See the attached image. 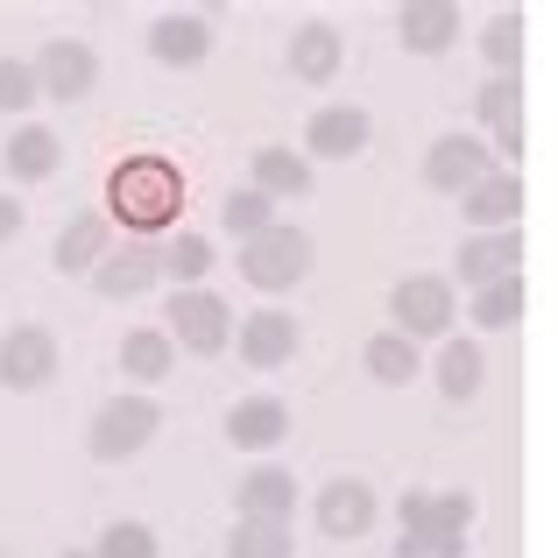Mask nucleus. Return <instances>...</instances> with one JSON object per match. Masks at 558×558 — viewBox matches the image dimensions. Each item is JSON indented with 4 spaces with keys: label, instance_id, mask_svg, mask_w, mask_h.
I'll return each mask as SVG.
<instances>
[{
    "label": "nucleus",
    "instance_id": "nucleus-1",
    "mask_svg": "<svg viewBox=\"0 0 558 558\" xmlns=\"http://www.w3.org/2000/svg\"><path fill=\"white\" fill-rule=\"evenodd\" d=\"M178 213H184V170L163 149L121 156L107 170V227L121 219L135 241H149V233H178Z\"/></svg>",
    "mask_w": 558,
    "mask_h": 558
},
{
    "label": "nucleus",
    "instance_id": "nucleus-2",
    "mask_svg": "<svg viewBox=\"0 0 558 558\" xmlns=\"http://www.w3.org/2000/svg\"><path fill=\"white\" fill-rule=\"evenodd\" d=\"M156 432H163V403L142 396V389H121V396H107V403L93 410V424H85V460L121 466V460H135V452H149Z\"/></svg>",
    "mask_w": 558,
    "mask_h": 558
},
{
    "label": "nucleus",
    "instance_id": "nucleus-3",
    "mask_svg": "<svg viewBox=\"0 0 558 558\" xmlns=\"http://www.w3.org/2000/svg\"><path fill=\"white\" fill-rule=\"evenodd\" d=\"M163 340L178 347L191 361H213L233 347V304L219 298V290H170L163 298Z\"/></svg>",
    "mask_w": 558,
    "mask_h": 558
},
{
    "label": "nucleus",
    "instance_id": "nucleus-4",
    "mask_svg": "<svg viewBox=\"0 0 558 558\" xmlns=\"http://www.w3.org/2000/svg\"><path fill=\"white\" fill-rule=\"evenodd\" d=\"M318 262V241L304 227H290V219H276L269 233H255V241H241V276L255 290H269V298H283V290H298L304 276H312Z\"/></svg>",
    "mask_w": 558,
    "mask_h": 558
},
{
    "label": "nucleus",
    "instance_id": "nucleus-5",
    "mask_svg": "<svg viewBox=\"0 0 558 558\" xmlns=\"http://www.w3.org/2000/svg\"><path fill=\"white\" fill-rule=\"evenodd\" d=\"M389 318H396L389 332H403L410 347H424V340H452V318H460V290H452V276L417 269V276H403V283L389 290Z\"/></svg>",
    "mask_w": 558,
    "mask_h": 558
},
{
    "label": "nucleus",
    "instance_id": "nucleus-6",
    "mask_svg": "<svg viewBox=\"0 0 558 558\" xmlns=\"http://www.w3.org/2000/svg\"><path fill=\"white\" fill-rule=\"evenodd\" d=\"M474 135L488 142V156L523 163L531 156V85L523 78H488L474 93Z\"/></svg>",
    "mask_w": 558,
    "mask_h": 558
},
{
    "label": "nucleus",
    "instance_id": "nucleus-7",
    "mask_svg": "<svg viewBox=\"0 0 558 558\" xmlns=\"http://www.w3.org/2000/svg\"><path fill=\"white\" fill-rule=\"evenodd\" d=\"M403 537H432V545H466V531L481 523V502L466 488H403L396 502Z\"/></svg>",
    "mask_w": 558,
    "mask_h": 558
},
{
    "label": "nucleus",
    "instance_id": "nucleus-8",
    "mask_svg": "<svg viewBox=\"0 0 558 558\" xmlns=\"http://www.w3.org/2000/svg\"><path fill=\"white\" fill-rule=\"evenodd\" d=\"M57 368H64V347H57L50 326L14 318V326L0 332V389L36 396V389H50V381H57Z\"/></svg>",
    "mask_w": 558,
    "mask_h": 558
},
{
    "label": "nucleus",
    "instance_id": "nucleus-9",
    "mask_svg": "<svg viewBox=\"0 0 558 558\" xmlns=\"http://www.w3.org/2000/svg\"><path fill=\"white\" fill-rule=\"evenodd\" d=\"M28 71H36V93L57 99V107H78V99L99 93V50L85 36H50L28 57Z\"/></svg>",
    "mask_w": 558,
    "mask_h": 558
},
{
    "label": "nucleus",
    "instance_id": "nucleus-10",
    "mask_svg": "<svg viewBox=\"0 0 558 558\" xmlns=\"http://www.w3.org/2000/svg\"><path fill=\"white\" fill-rule=\"evenodd\" d=\"M312 523L332 545H361L381 523V495L361 474H332V481H318V495H312Z\"/></svg>",
    "mask_w": 558,
    "mask_h": 558
},
{
    "label": "nucleus",
    "instance_id": "nucleus-11",
    "mask_svg": "<svg viewBox=\"0 0 558 558\" xmlns=\"http://www.w3.org/2000/svg\"><path fill=\"white\" fill-rule=\"evenodd\" d=\"M495 170V156H488V142L474 135V128H446V135L424 149V163H417V178L424 191H438V198H466L481 178Z\"/></svg>",
    "mask_w": 558,
    "mask_h": 558
},
{
    "label": "nucleus",
    "instance_id": "nucleus-12",
    "mask_svg": "<svg viewBox=\"0 0 558 558\" xmlns=\"http://www.w3.org/2000/svg\"><path fill=\"white\" fill-rule=\"evenodd\" d=\"M375 142V121H368V107H354V99H326V107L304 121V163H354L361 149Z\"/></svg>",
    "mask_w": 558,
    "mask_h": 558
},
{
    "label": "nucleus",
    "instance_id": "nucleus-13",
    "mask_svg": "<svg viewBox=\"0 0 558 558\" xmlns=\"http://www.w3.org/2000/svg\"><path fill=\"white\" fill-rule=\"evenodd\" d=\"M523 262H531V241H523V227L509 233H466L460 255H452V290H488L502 283V276H523Z\"/></svg>",
    "mask_w": 558,
    "mask_h": 558
},
{
    "label": "nucleus",
    "instance_id": "nucleus-14",
    "mask_svg": "<svg viewBox=\"0 0 558 558\" xmlns=\"http://www.w3.org/2000/svg\"><path fill=\"white\" fill-rule=\"evenodd\" d=\"M241 361L247 368H262V375H276V368H290L298 361V347H304V326H298V312H283V304H262V312H247L241 318Z\"/></svg>",
    "mask_w": 558,
    "mask_h": 558
},
{
    "label": "nucleus",
    "instance_id": "nucleus-15",
    "mask_svg": "<svg viewBox=\"0 0 558 558\" xmlns=\"http://www.w3.org/2000/svg\"><path fill=\"white\" fill-rule=\"evenodd\" d=\"M156 283H163V269H156V247L149 241L107 247L99 269H93V298H107V304H135V298H149Z\"/></svg>",
    "mask_w": 558,
    "mask_h": 558
},
{
    "label": "nucleus",
    "instance_id": "nucleus-16",
    "mask_svg": "<svg viewBox=\"0 0 558 558\" xmlns=\"http://www.w3.org/2000/svg\"><path fill=\"white\" fill-rule=\"evenodd\" d=\"M523 205H531L523 170H488V178L460 198V213H466V227H474V233H509L523 219Z\"/></svg>",
    "mask_w": 558,
    "mask_h": 558
},
{
    "label": "nucleus",
    "instance_id": "nucleus-17",
    "mask_svg": "<svg viewBox=\"0 0 558 558\" xmlns=\"http://www.w3.org/2000/svg\"><path fill=\"white\" fill-rule=\"evenodd\" d=\"M233 517H247V523H290V517H298V474L276 466V460L247 466L241 488H233Z\"/></svg>",
    "mask_w": 558,
    "mask_h": 558
},
{
    "label": "nucleus",
    "instance_id": "nucleus-18",
    "mask_svg": "<svg viewBox=\"0 0 558 558\" xmlns=\"http://www.w3.org/2000/svg\"><path fill=\"white\" fill-rule=\"evenodd\" d=\"M466 14L452 8V0H403L396 8V43H403L410 57H446L452 43H460Z\"/></svg>",
    "mask_w": 558,
    "mask_h": 558
},
{
    "label": "nucleus",
    "instance_id": "nucleus-19",
    "mask_svg": "<svg viewBox=\"0 0 558 558\" xmlns=\"http://www.w3.org/2000/svg\"><path fill=\"white\" fill-rule=\"evenodd\" d=\"M283 64H290V78H304V85H332L340 64H347V36L332 22H298L290 43H283Z\"/></svg>",
    "mask_w": 558,
    "mask_h": 558
},
{
    "label": "nucleus",
    "instance_id": "nucleus-20",
    "mask_svg": "<svg viewBox=\"0 0 558 558\" xmlns=\"http://www.w3.org/2000/svg\"><path fill=\"white\" fill-rule=\"evenodd\" d=\"M0 170H8L14 184H50L57 170H64V142H57V128L14 121L8 128V149H0Z\"/></svg>",
    "mask_w": 558,
    "mask_h": 558
},
{
    "label": "nucleus",
    "instance_id": "nucleus-21",
    "mask_svg": "<svg viewBox=\"0 0 558 558\" xmlns=\"http://www.w3.org/2000/svg\"><path fill=\"white\" fill-rule=\"evenodd\" d=\"M149 57L163 71H198L205 57H213V22H205V14H156L149 22Z\"/></svg>",
    "mask_w": 558,
    "mask_h": 558
},
{
    "label": "nucleus",
    "instance_id": "nucleus-22",
    "mask_svg": "<svg viewBox=\"0 0 558 558\" xmlns=\"http://www.w3.org/2000/svg\"><path fill=\"white\" fill-rule=\"evenodd\" d=\"M290 424H298V417H290L283 396H241V403L227 410V438L241 452H276L290 438Z\"/></svg>",
    "mask_w": 558,
    "mask_h": 558
},
{
    "label": "nucleus",
    "instance_id": "nucleus-23",
    "mask_svg": "<svg viewBox=\"0 0 558 558\" xmlns=\"http://www.w3.org/2000/svg\"><path fill=\"white\" fill-rule=\"evenodd\" d=\"M312 184H318V170L304 163L298 149H283V142H269V149L247 156V191H262L269 205H283V198H312Z\"/></svg>",
    "mask_w": 558,
    "mask_h": 558
},
{
    "label": "nucleus",
    "instance_id": "nucleus-24",
    "mask_svg": "<svg viewBox=\"0 0 558 558\" xmlns=\"http://www.w3.org/2000/svg\"><path fill=\"white\" fill-rule=\"evenodd\" d=\"M107 247H113L107 213H71L64 227H57V241H50V269L57 276H93Z\"/></svg>",
    "mask_w": 558,
    "mask_h": 558
},
{
    "label": "nucleus",
    "instance_id": "nucleus-25",
    "mask_svg": "<svg viewBox=\"0 0 558 558\" xmlns=\"http://www.w3.org/2000/svg\"><path fill=\"white\" fill-rule=\"evenodd\" d=\"M432 375H438V396H446V403H474L481 381H488V354H481V340L452 332V340H438Z\"/></svg>",
    "mask_w": 558,
    "mask_h": 558
},
{
    "label": "nucleus",
    "instance_id": "nucleus-26",
    "mask_svg": "<svg viewBox=\"0 0 558 558\" xmlns=\"http://www.w3.org/2000/svg\"><path fill=\"white\" fill-rule=\"evenodd\" d=\"M170 368H178V347L163 340V326H128L121 332V375L135 381L142 396H149L156 381H170Z\"/></svg>",
    "mask_w": 558,
    "mask_h": 558
},
{
    "label": "nucleus",
    "instance_id": "nucleus-27",
    "mask_svg": "<svg viewBox=\"0 0 558 558\" xmlns=\"http://www.w3.org/2000/svg\"><path fill=\"white\" fill-rule=\"evenodd\" d=\"M361 368H368V381H381V389H403L410 375H424V347H410L403 332H368V347H361Z\"/></svg>",
    "mask_w": 558,
    "mask_h": 558
},
{
    "label": "nucleus",
    "instance_id": "nucleus-28",
    "mask_svg": "<svg viewBox=\"0 0 558 558\" xmlns=\"http://www.w3.org/2000/svg\"><path fill=\"white\" fill-rule=\"evenodd\" d=\"M156 269H163L178 290H198L205 276H213V241H205V233H191V227L163 233V247H156Z\"/></svg>",
    "mask_w": 558,
    "mask_h": 558
},
{
    "label": "nucleus",
    "instance_id": "nucleus-29",
    "mask_svg": "<svg viewBox=\"0 0 558 558\" xmlns=\"http://www.w3.org/2000/svg\"><path fill=\"white\" fill-rule=\"evenodd\" d=\"M523 312H531V283L523 276H502V283H488V290H474V326L481 332H509V326H523Z\"/></svg>",
    "mask_w": 558,
    "mask_h": 558
},
{
    "label": "nucleus",
    "instance_id": "nucleus-30",
    "mask_svg": "<svg viewBox=\"0 0 558 558\" xmlns=\"http://www.w3.org/2000/svg\"><path fill=\"white\" fill-rule=\"evenodd\" d=\"M227 558H298V537H290V523H247V517H233Z\"/></svg>",
    "mask_w": 558,
    "mask_h": 558
},
{
    "label": "nucleus",
    "instance_id": "nucleus-31",
    "mask_svg": "<svg viewBox=\"0 0 558 558\" xmlns=\"http://www.w3.org/2000/svg\"><path fill=\"white\" fill-rule=\"evenodd\" d=\"M523 50H531V36H523V14H495L488 36H481V57L495 64V78H523Z\"/></svg>",
    "mask_w": 558,
    "mask_h": 558
},
{
    "label": "nucleus",
    "instance_id": "nucleus-32",
    "mask_svg": "<svg viewBox=\"0 0 558 558\" xmlns=\"http://www.w3.org/2000/svg\"><path fill=\"white\" fill-rule=\"evenodd\" d=\"M276 219H283V213H276L262 191H247V184L219 198V227H227L233 241H255V233H269V227H276Z\"/></svg>",
    "mask_w": 558,
    "mask_h": 558
},
{
    "label": "nucleus",
    "instance_id": "nucleus-33",
    "mask_svg": "<svg viewBox=\"0 0 558 558\" xmlns=\"http://www.w3.org/2000/svg\"><path fill=\"white\" fill-rule=\"evenodd\" d=\"M93 558H163V545H156V531L142 517H113L107 531H99V545H85Z\"/></svg>",
    "mask_w": 558,
    "mask_h": 558
},
{
    "label": "nucleus",
    "instance_id": "nucleus-34",
    "mask_svg": "<svg viewBox=\"0 0 558 558\" xmlns=\"http://www.w3.org/2000/svg\"><path fill=\"white\" fill-rule=\"evenodd\" d=\"M36 71H28V57H0V113H28L36 107Z\"/></svg>",
    "mask_w": 558,
    "mask_h": 558
},
{
    "label": "nucleus",
    "instance_id": "nucleus-35",
    "mask_svg": "<svg viewBox=\"0 0 558 558\" xmlns=\"http://www.w3.org/2000/svg\"><path fill=\"white\" fill-rule=\"evenodd\" d=\"M22 227H28V205L14 198V191H0V247H8V241H14Z\"/></svg>",
    "mask_w": 558,
    "mask_h": 558
},
{
    "label": "nucleus",
    "instance_id": "nucleus-36",
    "mask_svg": "<svg viewBox=\"0 0 558 558\" xmlns=\"http://www.w3.org/2000/svg\"><path fill=\"white\" fill-rule=\"evenodd\" d=\"M64 558H93V551H85V545H71V551H64Z\"/></svg>",
    "mask_w": 558,
    "mask_h": 558
},
{
    "label": "nucleus",
    "instance_id": "nucleus-37",
    "mask_svg": "<svg viewBox=\"0 0 558 558\" xmlns=\"http://www.w3.org/2000/svg\"><path fill=\"white\" fill-rule=\"evenodd\" d=\"M0 558H8V551H0Z\"/></svg>",
    "mask_w": 558,
    "mask_h": 558
}]
</instances>
